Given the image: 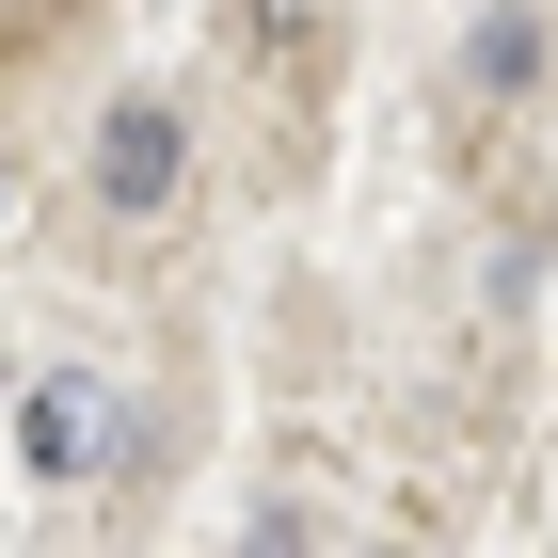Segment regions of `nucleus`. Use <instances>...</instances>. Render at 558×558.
I'll return each instance as SVG.
<instances>
[{
    "instance_id": "f257e3e1",
    "label": "nucleus",
    "mask_w": 558,
    "mask_h": 558,
    "mask_svg": "<svg viewBox=\"0 0 558 558\" xmlns=\"http://www.w3.org/2000/svg\"><path fill=\"white\" fill-rule=\"evenodd\" d=\"M16 447H33V478H96L112 463V399H96L81 367H48V384L16 399Z\"/></svg>"
},
{
    "instance_id": "7ed1b4c3",
    "label": "nucleus",
    "mask_w": 558,
    "mask_h": 558,
    "mask_svg": "<svg viewBox=\"0 0 558 558\" xmlns=\"http://www.w3.org/2000/svg\"><path fill=\"white\" fill-rule=\"evenodd\" d=\"M303 33H319V16H303V0H240V48H256V64H288Z\"/></svg>"
},
{
    "instance_id": "f03ea898",
    "label": "nucleus",
    "mask_w": 558,
    "mask_h": 558,
    "mask_svg": "<svg viewBox=\"0 0 558 558\" xmlns=\"http://www.w3.org/2000/svg\"><path fill=\"white\" fill-rule=\"evenodd\" d=\"M175 160H192V129H175L160 96H129V112L96 129V192H112V208H175Z\"/></svg>"
}]
</instances>
